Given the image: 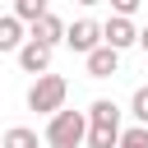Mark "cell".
<instances>
[{"instance_id":"6da1fadb","label":"cell","mask_w":148,"mask_h":148,"mask_svg":"<svg viewBox=\"0 0 148 148\" xmlns=\"http://www.w3.org/2000/svg\"><path fill=\"white\" fill-rule=\"evenodd\" d=\"M88 111H56L46 116V143L51 148H88Z\"/></svg>"},{"instance_id":"5bb4252c","label":"cell","mask_w":148,"mask_h":148,"mask_svg":"<svg viewBox=\"0 0 148 148\" xmlns=\"http://www.w3.org/2000/svg\"><path fill=\"white\" fill-rule=\"evenodd\" d=\"M106 5H111V9H116V14H125V18H134V14H139V5H143V0H106Z\"/></svg>"},{"instance_id":"2e32d148","label":"cell","mask_w":148,"mask_h":148,"mask_svg":"<svg viewBox=\"0 0 148 148\" xmlns=\"http://www.w3.org/2000/svg\"><path fill=\"white\" fill-rule=\"evenodd\" d=\"M79 5H83V9H92V5H102V0H79Z\"/></svg>"},{"instance_id":"7c38bea8","label":"cell","mask_w":148,"mask_h":148,"mask_svg":"<svg viewBox=\"0 0 148 148\" xmlns=\"http://www.w3.org/2000/svg\"><path fill=\"white\" fill-rule=\"evenodd\" d=\"M14 14H18L23 23H37V18L46 14V0H14Z\"/></svg>"},{"instance_id":"30bf717a","label":"cell","mask_w":148,"mask_h":148,"mask_svg":"<svg viewBox=\"0 0 148 148\" xmlns=\"http://www.w3.org/2000/svg\"><path fill=\"white\" fill-rule=\"evenodd\" d=\"M0 148H37V130H28V125H9L5 139H0Z\"/></svg>"},{"instance_id":"9c48e42d","label":"cell","mask_w":148,"mask_h":148,"mask_svg":"<svg viewBox=\"0 0 148 148\" xmlns=\"http://www.w3.org/2000/svg\"><path fill=\"white\" fill-rule=\"evenodd\" d=\"M23 42H28V37H23V18L9 9V14L0 18V51H18Z\"/></svg>"},{"instance_id":"5b68a950","label":"cell","mask_w":148,"mask_h":148,"mask_svg":"<svg viewBox=\"0 0 148 148\" xmlns=\"http://www.w3.org/2000/svg\"><path fill=\"white\" fill-rule=\"evenodd\" d=\"M83 65H88V79H111V74H120V51L111 42H102L97 51L83 56Z\"/></svg>"},{"instance_id":"9a60e30c","label":"cell","mask_w":148,"mask_h":148,"mask_svg":"<svg viewBox=\"0 0 148 148\" xmlns=\"http://www.w3.org/2000/svg\"><path fill=\"white\" fill-rule=\"evenodd\" d=\"M139 46H143V51H148V28H143V37H139Z\"/></svg>"},{"instance_id":"8992f818","label":"cell","mask_w":148,"mask_h":148,"mask_svg":"<svg viewBox=\"0 0 148 148\" xmlns=\"http://www.w3.org/2000/svg\"><path fill=\"white\" fill-rule=\"evenodd\" d=\"M65 32H69V23H65L60 14H51V9H46L37 23H28V37H37V42H46V46H60Z\"/></svg>"},{"instance_id":"ba28073f","label":"cell","mask_w":148,"mask_h":148,"mask_svg":"<svg viewBox=\"0 0 148 148\" xmlns=\"http://www.w3.org/2000/svg\"><path fill=\"white\" fill-rule=\"evenodd\" d=\"M120 125L116 120H92L88 125V148H120Z\"/></svg>"},{"instance_id":"277c9868","label":"cell","mask_w":148,"mask_h":148,"mask_svg":"<svg viewBox=\"0 0 148 148\" xmlns=\"http://www.w3.org/2000/svg\"><path fill=\"white\" fill-rule=\"evenodd\" d=\"M51 51H56V46H46V42L28 37L14 56H18V69H23V74H46V69H51Z\"/></svg>"},{"instance_id":"52a82bcc","label":"cell","mask_w":148,"mask_h":148,"mask_svg":"<svg viewBox=\"0 0 148 148\" xmlns=\"http://www.w3.org/2000/svg\"><path fill=\"white\" fill-rule=\"evenodd\" d=\"M102 32H106V42L116 46V51H125V46H134L143 32L134 28V18H125V14H111L106 23H102Z\"/></svg>"},{"instance_id":"8fae6325","label":"cell","mask_w":148,"mask_h":148,"mask_svg":"<svg viewBox=\"0 0 148 148\" xmlns=\"http://www.w3.org/2000/svg\"><path fill=\"white\" fill-rule=\"evenodd\" d=\"M88 120H116V125H120V106H116L111 97H97V102L88 106Z\"/></svg>"},{"instance_id":"e0dca14e","label":"cell","mask_w":148,"mask_h":148,"mask_svg":"<svg viewBox=\"0 0 148 148\" xmlns=\"http://www.w3.org/2000/svg\"><path fill=\"white\" fill-rule=\"evenodd\" d=\"M120 148H130V143H120Z\"/></svg>"},{"instance_id":"7a4b0ae2","label":"cell","mask_w":148,"mask_h":148,"mask_svg":"<svg viewBox=\"0 0 148 148\" xmlns=\"http://www.w3.org/2000/svg\"><path fill=\"white\" fill-rule=\"evenodd\" d=\"M65 97H69V83L60 79V74H37V83L28 88V111H37V116H56L60 106H65Z\"/></svg>"},{"instance_id":"3957f363","label":"cell","mask_w":148,"mask_h":148,"mask_svg":"<svg viewBox=\"0 0 148 148\" xmlns=\"http://www.w3.org/2000/svg\"><path fill=\"white\" fill-rule=\"evenodd\" d=\"M106 42V32H102V23H92V18H79V23H69V32H65V46L74 51V56H88V51H97Z\"/></svg>"},{"instance_id":"4fadbf2b","label":"cell","mask_w":148,"mask_h":148,"mask_svg":"<svg viewBox=\"0 0 148 148\" xmlns=\"http://www.w3.org/2000/svg\"><path fill=\"white\" fill-rule=\"evenodd\" d=\"M130 116H134L139 125H148V83L134 88V97H130Z\"/></svg>"}]
</instances>
